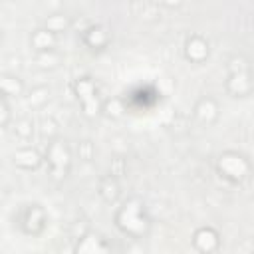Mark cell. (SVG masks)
Masks as SVG:
<instances>
[{"label": "cell", "instance_id": "6da1fadb", "mask_svg": "<svg viewBox=\"0 0 254 254\" xmlns=\"http://www.w3.org/2000/svg\"><path fill=\"white\" fill-rule=\"evenodd\" d=\"M151 224V216L147 214V208L139 198H127L115 212V226L131 238L147 236Z\"/></svg>", "mask_w": 254, "mask_h": 254}, {"label": "cell", "instance_id": "7a4b0ae2", "mask_svg": "<svg viewBox=\"0 0 254 254\" xmlns=\"http://www.w3.org/2000/svg\"><path fill=\"white\" fill-rule=\"evenodd\" d=\"M46 163L54 181H64L71 169V151L62 139H54L46 149Z\"/></svg>", "mask_w": 254, "mask_h": 254}, {"label": "cell", "instance_id": "3957f363", "mask_svg": "<svg viewBox=\"0 0 254 254\" xmlns=\"http://www.w3.org/2000/svg\"><path fill=\"white\" fill-rule=\"evenodd\" d=\"M18 228L28 236H40L48 226V216L40 204H24L16 216Z\"/></svg>", "mask_w": 254, "mask_h": 254}, {"label": "cell", "instance_id": "277c9868", "mask_svg": "<svg viewBox=\"0 0 254 254\" xmlns=\"http://www.w3.org/2000/svg\"><path fill=\"white\" fill-rule=\"evenodd\" d=\"M75 95L87 117H95L97 113H101V101L97 97V87L91 77L85 75L75 81Z\"/></svg>", "mask_w": 254, "mask_h": 254}, {"label": "cell", "instance_id": "5b68a950", "mask_svg": "<svg viewBox=\"0 0 254 254\" xmlns=\"http://www.w3.org/2000/svg\"><path fill=\"white\" fill-rule=\"evenodd\" d=\"M218 171H220V175L224 179L238 183V181H242L248 175L250 167H248V161L242 155H238V153H224L220 157V161H218Z\"/></svg>", "mask_w": 254, "mask_h": 254}, {"label": "cell", "instance_id": "8992f818", "mask_svg": "<svg viewBox=\"0 0 254 254\" xmlns=\"http://www.w3.org/2000/svg\"><path fill=\"white\" fill-rule=\"evenodd\" d=\"M192 246L198 252H214L220 246V234L212 226H200L192 234Z\"/></svg>", "mask_w": 254, "mask_h": 254}, {"label": "cell", "instance_id": "52a82bcc", "mask_svg": "<svg viewBox=\"0 0 254 254\" xmlns=\"http://www.w3.org/2000/svg\"><path fill=\"white\" fill-rule=\"evenodd\" d=\"M185 58L192 64H200L208 58V42L200 36H192L185 44Z\"/></svg>", "mask_w": 254, "mask_h": 254}, {"label": "cell", "instance_id": "ba28073f", "mask_svg": "<svg viewBox=\"0 0 254 254\" xmlns=\"http://www.w3.org/2000/svg\"><path fill=\"white\" fill-rule=\"evenodd\" d=\"M194 117L202 125H212L218 119V103L212 97H200L194 105Z\"/></svg>", "mask_w": 254, "mask_h": 254}, {"label": "cell", "instance_id": "9c48e42d", "mask_svg": "<svg viewBox=\"0 0 254 254\" xmlns=\"http://www.w3.org/2000/svg\"><path fill=\"white\" fill-rule=\"evenodd\" d=\"M56 44H58V36L54 32L46 30V28H38L30 36V46L34 48L36 54L48 52V50H56Z\"/></svg>", "mask_w": 254, "mask_h": 254}, {"label": "cell", "instance_id": "30bf717a", "mask_svg": "<svg viewBox=\"0 0 254 254\" xmlns=\"http://www.w3.org/2000/svg\"><path fill=\"white\" fill-rule=\"evenodd\" d=\"M42 155L36 151V149H32V147H22V149H18L16 153H14V165L16 167H20V169H24V171H34V169H38L40 165H42Z\"/></svg>", "mask_w": 254, "mask_h": 254}, {"label": "cell", "instance_id": "8fae6325", "mask_svg": "<svg viewBox=\"0 0 254 254\" xmlns=\"http://www.w3.org/2000/svg\"><path fill=\"white\" fill-rule=\"evenodd\" d=\"M109 248H111V246L107 244L105 238H101L99 234L87 232L85 236L79 238V242H77V246H75V252H89V254H93V252H107Z\"/></svg>", "mask_w": 254, "mask_h": 254}, {"label": "cell", "instance_id": "7c38bea8", "mask_svg": "<svg viewBox=\"0 0 254 254\" xmlns=\"http://www.w3.org/2000/svg\"><path fill=\"white\" fill-rule=\"evenodd\" d=\"M83 42L87 48L91 50H103L107 44H109V34L105 28L101 26H89L85 32H83Z\"/></svg>", "mask_w": 254, "mask_h": 254}, {"label": "cell", "instance_id": "4fadbf2b", "mask_svg": "<svg viewBox=\"0 0 254 254\" xmlns=\"http://www.w3.org/2000/svg\"><path fill=\"white\" fill-rule=\"evenodd\" d=\"M97 192H99V196H101L107 204H113V202L119 198V192H121L117 179H115L113 175L103 177V179L99 181V189H97Z\"/></svg>", "mask_w": 254, "mask_h": 254}, {"label": "cell", "instance_id": "5bb4252c", "mask_svg": "<svg viewBox=\"0 0 254 254\" xmlns=\"http://www.w3.org/2000/svg\"><path fill=\"white\" fill-rule=\"evenodd\" d=\"M0 93L8 99V97H16V95H22L24 93V83L20 77L16 75H0Z\"/></svg>", "mask_w": 254, "mask_h": 254}, {"label": "cell", "instance_id": "9a60e30c", "mask_svg": "<svg viewBox=\"0 0 254 254\" xmlns=\"http://www.w3.org/2000/svg\"><path fill=\"white\" fill-rule=\"evenodd\" d=\"M62 62V56L56 50H48V52H40L36 54V64L42 69H56Z\"/></svg>", "mask_w": 254, "mask_h": 254}, {"label": "cell", "instance_id": "2e32d148", "mask_svg": "<svg viewBox=\"0 0 254 254\" xmlns=\"http://www.w3.org/2000/svg\"><path fill=\"white\" fill-rule=\"evenodd\" d=\"M101 111L107 115V117H113V119H119L125 111H127V103L123 97H115L111 101H105L101 103Z\"/></svg>", "mask_w": 254, "mask_h": 254}, {"label": "cell", "instance_id": "e0dca14e", "mask_svg": "<svg viewBox=\"0 0 254 254\" xmlns=\"http://www.w3.org/2000/svg\"><path fill=\"white\" fill-rule=\"evenodd\" d=\"M44 28L58 36V34H62V32H65L69 28V18L65 14H52V16H48Z\"/></svg>", "mask_w": 254, "mask_h": 254}, {"label": "cell", "instance_id": "ac0fdd59", "mask_svg": "<svg viewBox=\"0 0 254 254\" xmlns=\"http://www.w3.org/2000/svg\"><path fill=\"white\" fill-rule=\"evenodd\" d=\"M14 133L20 139H30L34 135V123H32V119H28V117L18 119L16 121V127H14Z\"/></svg>", "mask_w": 254, "mask_h": 254}, {"label": "cell", "instance_id": "d6986e66", "mask_svg": "<svg viewBox=\"0 0 254 254\" xmlns=\"http://www.w3.org/2000/svg\"><path fill=\"white\" fill-rule=\"evenodd\" d=\"M48 97H50V89H46V87H36V89H32V93L28 95V101H30V105H42V103L48 101Z\"/></svg>", "mask_w": 254, "mask_h": 254}, {"label": "cell", "instance_id": "ffe728a7", "mask_svg": "<svg viewBox=\"0 0 254 254\" xmlns=\"http://www.w3.org/2000/svg\"><path fill=\"white\" fill-rule=\"evenodd\" d=\"M10 123V105L8 99L0 93V127H6Z\"/></svg>", "mask_w": 254, "mask_h": 254}, {"label": "cell", "instance_id": "44dd1931", "mask_svg": "<svg viewBox=\"0 0 254 254\" xmlns=\"http://www.w3.org/2000/svg\"><path fill=\"white\" fill-rule=\"evenodd\" d=\"M165 8H179L183 4V0H159Z\"/></svg>", "mask_w": 254, "mask_h": 254}, {"label": "cell", "instance_id": "7402d4cb", "mask_svg": "<svg viewBox=\"0 0 254 254\" xmlns=\"http://www.w3.org/2000/svg\"><path fill=\"white\" fill-rule=\"evenodd\" d=\"M0 44H2V34H0Z\"/></svg>", "mask_w": 254, "mask_h": 254}]
</instances>
